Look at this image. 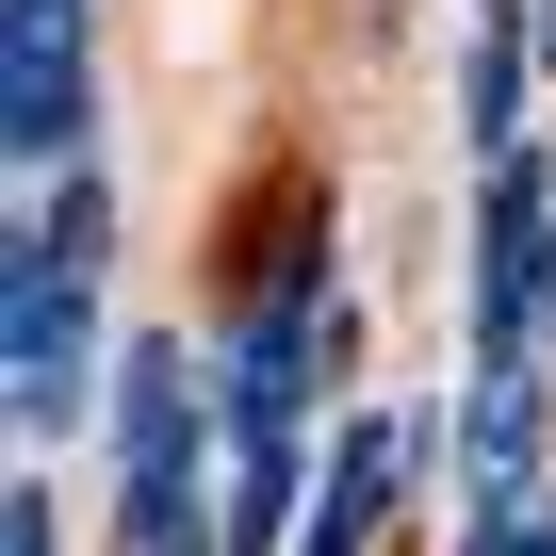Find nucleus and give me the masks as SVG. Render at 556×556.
Returning a JSON list of instances; mask_svg holds the SVG:
<instances>
[{"label": "nucleus", "mask_w": 556, "mask_h": 556, "mask_svg": "<svg viewBox=\"0 0 556 556\" xmlns=\"http://www.w3.org/2000/svg\"><path fill=\"white\" fill-rule=\"evenodd\" d=\"M0 393H17V442H66L99 409V278L50 245L0 262Z\"/></svg>", "instance_id": "obj_1"}, {"label": "nucleus", "mask_w": 556, "mask_h": 556, "mask_svg": "<svg viewBox=\"0 0 556 556\" xmlns=\"http://www.w3.org/2000/svg\"><path fill=\"white\" fill-rule=\"evenodd\" d=\"M83 115H99L83 0H0V148H17V164H66Z\"/></svg>", "instance_id": "obj_2"}, {"label": "nucleus", "mask_w": 556, "mask_h": 556, "mask_svg": "<svg viewBox=\"0 0 556 556\" xmlns=\"http://www.w3.org/2000/svg\"><path fill=\"white\" fill-rule=\"evenodd\" d=\"M458 475H475V523H523V507H540V361H475Z\"/></svg>", "instance_id": "obj_3"}, {"label": "nucleus", "mask_w": 556, "mask_h": 556, "mask_svg": "<svg viewBox=\"0 0 556 556\" xmlns=\"http://www.w3.org/2000/svg\"><path fill=\"white\" fill-rule=\"evenodd\" d=\"M229 393H213V361L197 344H115V458L131 475H164V458H197V426H213Z\"/></svg>", "instance_id": "obj_4"}, {"label": "nucleus", "mask_w": 556, "mask_h": 556, "mask_svg": "<svg viewBox=\"0 0 556 556\" xmlns=\"http://www.w3.org/2000/svg\"><path fill=\"white\" fill-rule=\"evenodd\" d=\"M409 458H426V426H409V409H361V426L328 442V475H312V507H344V523H393V491H409Z\"/></svg>", "instance_id": "obj_5"}, {"label": "nucleus", "mask_w": 556, "mask_h": 556, "mask_svg": "<svg viewBox=\"0 0 556 556\" xmlns=\"http://www.w3.org/2000/svg\"><path fill=\"white\" fill-rule=\"evenodd\" d=\"M523 83H540V17H491V34H475V66H458L475 148H523Z\"/></svg>", "instance_id": "obj_6"}, {"label": "nucleus", "mask_w": 556, "mask_h": 556, "mask_svg": "<svg viewBox=\"0 0 556 556\" xmlns=\"http://www.w3.org/2000/svg\"><path fill=\"white\" fill-rule=\"evenodd\" d=\"M213 475L197 458H164V475H131V556H229V507H197Z\"/></svg>", "instance_id": "obj_7"}, {"label": "nucleus", "mask_w": 556, "mask_h": 556, "mask_svg": "<svg viewBox=\"0 0 556 556\" xmlns=\"http://www.w3.org/2000/svg\"><path fill=\"white\" fill-rule=\"evenodd\" d=\"M295 523V442H229V556H262Z\"/></svg>", "instance_id": "obj_8"}, {"label": "nucleus", "mask_w": 556, "mask_h": 556, "mask_svg": "<svg viewBox=\"0 0 556 556\" xmlns=\"http://www.w3.org/2000/svg\"><path fill=\"white\" fill-rule=\"evenodd\" d=\"M17 245H50V262H83V278H99V262H115V197H99V180H50V213H34Z\"/></svg>", "instance_id": "obj_9"}, {"label": "nucleus", "mask_w": 556, "mask_h": 556, "mask_svg": "<svg viewBox=\"0 0 556 556\" xmlns=\"http://www.w3.org/2000/svg\"><path fill=\"white\" fill-rule=\"evenodd\" d=\"M0 556H50V491L17 475V507H0Z\"/></svg>", "instance_id": "obj_10"}, {"label": "nucleus", "mask_w": 556, "mask_h": 556, "mask_svg": "<svg viewBox=\"0 0 556 556\" xmlns=\"http://www.w3.org/2000/svg\"><path fill=\"white\" fill-rule=\"evenodd\" d=\"M475 556H556V523L523 507V523H475Z\"/></svg>", "instance_id": "obj_11"}, {"label": "nucleus", "mask_w": 556, "mask_h": 556, "mask_svg": "<svg viewBox=\"0 0 556 556\" xmlns=\"http://www.w3.org/2000/svg\"><path fill=\"white\" fill-rule=\"evenodd\" d=\"M540 50H556V0H540Z\"/></svg>", "instance_id": "obj_12"}, {"label": "nucleus", "mask_w": 556, "mask_h": 556, "mask_svg": "<svg viewBox=\"0 0 556 556\" xmlns=\"http://www.w3.org/2000/svg\"><path fill=\"white\" fill-rule=\"evenodd\" d=\"M491 17H523V0H491Z\"/></svg>", "instance_id": "obj_13"}]
</instances>
